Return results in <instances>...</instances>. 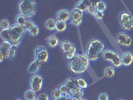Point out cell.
<instances>
[{
    "label": "cell",
    "instance_id": "obj_1",
    "mask_svg": "<svg viewBox=\"0 0 133 100\" xmlns=\"http://www.w3.org/2000/svg\"><path fill=\"white\" fill-rule=\"evenodd\" d=\"M90 60L88 59L86 54H76L75 57L69 60L68 66L72 73L82 74L86 72L90 66Z\"/></svg>",
    "mask_w": 133,
    "mask_h": 100
},
{
    "label": "cell",
    "instance_id": "obj_2",
    "mask_svg": "<svg viewBox=\"0 0 133 100\" xmlns=\"http://www.w3.org/2000/svg\"><path fill=\"white\" fill-rule=\"evenodd\" d=\"M104 51H105L104 42H102L100 39L94 38L89 41L85 50V54L90 61H96L100 57H102Z\"/></svg>",
    "mask_w": 133,
    "mask_h": 100
},
{
    "label": "cell",
    "instance_id": "obj_3",
    "mask_svg": "<svg viewBox=\"0 0 133 100\" xmlns=\"http://www.w3.org/2000/svg\"><path fill=\"white\" fill-rule=\"evenodd\" d=\"M18 11L26 18L31 19L37 11V4L35 0H20L18 3Z\"/></svg>",
    "mask_w": 133,
    "mask_h": 100
},
{
    "label": "cell",
    "instance_id": "obj_4",
    "mask_svg": "<svg viewBox=\"0 0 133 100\" xmlns=\"http://www.w3.org/2000/svg\"><path fill=\"white\" fill-rule=\"evenodd\" d=\"M102 58L111 63V65L113 67H120L123 66L122 65V59H121V55L118 54L117 52H115L114 50H111V49H105L104 53L102 55Z\"/></svg>",
    "mask_w": 133,
    "mask_h": 100
},
{
    "label": "cell",
    "instance_id": "obj_5",
    "mask_svg": "<svg viewBox=\"0 0 133 100\" xmlns=\"http://www.w3.org/2000/svg\"><path fill=\"white\" fill-rule=\"evenodd\" d=\"M34 58L39 63L40 65H44L48 61L49 53L47 51L46 47L44 46H37L34 49Z\"/></svg>",
    "mask_w": 133,
    "mask_h": 100
},
{
    "label": "cell",
    "instance_id": "obj_6",
    "mask_svg": "<svg viewBox=\"0 0 133 100\" xmlns=\"http://www.w3.org/2000/svg\"><path fill=\"white\" fill-rule=\"evenodd\" d=\"M29 85H30V89L34 90L35 92H40V90L43 87V78H42V76L38 73L33 74L32 77L30 78Z\"/></svg>",
    "mask_w": 133,
    "mask_h": 100
},
{
    "label": "cell",
    "instance_id": "obj_7",
    "mask_svg": "<svg viewBox=\"0 0 133 100\" xmlns=\"http://www.w3.org/2000/svg\"><path fill=\"white\" fill-rule=\"evenodd\" d=\"M83 17H84V13L74 7V9H72V11H71V18H70L71 25L75 27L80 26L83 21Z\"/></svg>",
    "mask_w": 133,
    "mask_h": 100
},
{
    "label": "cell",
    "instance_id": "obj_8",
    "mask_svg": "<svg viewBox=\"0 0 133 100\" xmlns=\"http://www.w3.org/2000/svg\"><path fill=\"white\" fill-rule=\"evenodd\" d=\"M116 42L123 47H129L132 44V38L126 32H119L115 37Z\"/></svg>",
    "mask_w": 133,
    "mask_h": 100
},
{
    "label": "cell",
    "instance_id": "obj_9",
    "mask_svg": "<svg viewBox=\"0 0 133 100\" xmlns=\"http://www.w3.org/2000/svg\"><path fill=\"white\" fill-rule=\"evenodd\" d=\"M70 18H71V11H69V10H67V9L59 10V11L56 13V20H57V21H64V22H67V21H70Z\"/></svg>",
    "mask_w": 133,
    "mask_h": 100
},
{
    "label": "cell",
    "instance_id": "obj_10",
    "mask_svg": "<svg viewBox=\"0 0 133 100\" xmlns=\"http://www.w3.org/2000/svg\"><path fill=\"white\" fill-rule=\"evenodd\" d=\"M11 48H12L11 42H5V41H3L1 43V45H0V54H2L5 59H8Z\"/></svg>",
    "mask_w": 133,
    "mask_h": 100
},
{
    "label": "cell",
    "instance_id": "obj_11",
    "mask_svg": "<svg viewBox=\"0 0 133 100\" xmlns=\"http://www.w3.org/2000/svg\"><path fill=\"white\" fill-rule=\"evenodd\" d=\"M121 59L123 66H130L133 63V53L130 51H125L121 54Z\"/></svg>",
    "mask_w": 133,
    "mask_h": 100
},
{
    "label": "cell",
    "instance_id": "obj_12",
    "mask_svg": "<svg viewBox=\"0 0 133 100\" xmlns=\"http://www.w3.org/2000/svg\"><path fill=\"white\" fill-rule=\"evenodd\" d=\"M65 84H66L68 88L70 89V91H71V93L73 94L75 91H77V90H79L81 88H79L78 86V84H77V80L76 78H72V77H70V78H68L66 79L65 81Z\"/></svg>",
    "mask_w": 133,
    "mask_h": 100
},
{
    "label": "cell",
    "instance_id": "obj_13",
    "mask_svg": "<svg viewBox=\"0 0 133 100\" xmlns=\"http://www.w3.org/2000/svg\"><path fill=\"white\" fill-rule=\"evenodd\" d=\"M47 43H48V46L51 48H55L56 46L60 45V41L56 35H50L47 38Z\"/></svg>",
    "mask_w": 133,
    "mask_h": 100
},
{
    "label": "cell",
    "instance_id": "obj_14",
    "mask_svg": "<svg viewBox=\"0 0 133 100\" xmlns=\"http://www.w3.org/2000/svg\"><path fill=\"white\" fill-rule=\"evenodd\" d=\"M40 67H41V65H40V64L37 62V61H36V60H34L33 62H31V63H30V65L28 66V72H29L30 74L38 73Z\"/></svg>",
    "mask_w": 133,
    "mask_h": 100
},
{
    "label": "cell",
    "instance_id": "obj_15",
    "mask_svg": "<svg viewBox=\"0 0 133 100\" xmlns=\"http://www.w3.org/2000/svg\"><path fill=\"white\" fill-rule=\"evenodd\" d=\"M56 23L57 20L53 19V18H49L45 21V28L49 31H54L56 29Z\"/></svg>",
    "mask_w": 133,
    "mask_h": 100
},
{
    "label": "cell",
    "instance_id": "obj_16",
    "mask_svg": "<svg viewBox=\"0 0 133 100\" xmlns=\"http://www.w3.org/2000/svg\"><path fill=\"white\" fill-rule=\"evenodd\" d=\"M132 19H133V16L130 13H128V12H123V13L120 14L119 16V21L121 25H123V24H125L127 22H129L130 20Z\"/></svg>",
    "mask_w": 133,
    "mask_h": 100
},
{
    "label": "cell",
    "instance_id": "obj_17",
    "mask_svg": "<svg viewBox=\"0 0 133 100\" xmlns=\"http://www.w3.org/2000/svg\"><path fill=\"white\" fill-rule=\"evenodd\" d=\"M74 44L71 42V41H69V40H64V41H62V42H60V48H61V50H62V52L65 54L71 48V47L73 46Z\"/></svg>",
    "mask_w": 133,
    "mask_h": 100
},
{
    "label": "cell",
    "instance_id": "obj_18",
    "mask_svg": "<svg viewBox=\"0 0 133 100\" xmlns=\"http://www.w3.org/2000/svg\"><path fill=\"white\" fill-rule=\"evenodd\" d=\"M103 75L106 78H112L114 75H115V67L113 66L105 67L104 68V71H103Z\"/></svg>",
    "mask_w": 133,
    "mask_h": 100
},
{
    "label": "cell",
    "instance_id": "obj_19",
    "mask_svg": "<svg viewBox=\"0 0 133 100\" xmlns=\"http://www.w3.org/2000/svg\"><path fill=\"white\" fill-rule=\"evenodd\" d=\"M10 30H13L15 32H17V33L21 34L22 36L24 35V34L26 33V29H25V27L24 26H21V25H18V24H16V23H14L13 25H11V28H10Z\"/></svg>",
    "mask_w": 133,
    "mask_h": 100
},
{
    "label": "cell",
    "instance_id": "obj_20",
    "mask_svg": "<svg viewBox=\"0 0 133 100\" xmlns=\"http://www.w3.org/2000/svg\"><path fill=\"white\" fill-rule=\"evenodd\" d=\"M37 92H35L32 89H29L27 90L26 92L24 93V100H35L37 99Z\"/></svg>",
    "mask_w": 133,
    "mask_h": 100
},
{
    "label": "cell",
    "instance_id": "obj_21",
    "mask_svg": "<svg viewBox=\"0 0 133 100\" xmlns=\"http://www.w3.org/2000/svg\"><path fill=\"white\" fill-rule=\"evenodd\" d=\"M27 20H28V18H26L24 15H22V14L19 13L16 16V18H15V23L18 24V25H21V26L25 27V25H26V23H27Z\"/></svg>",
    "mask_w": 133,
    "mask_h": 100
},
{
    "label": "cell",
    "instance_id": "obj_22",
    "mask_svg": "<svg viewBox=\"0 0 133 100\" xmlns=\"http://www.w3.org/2000/svg\"><path fill=\"white\" fill-rule=\"evenodd\" d=\"M0 37H1L2 41L11 42V34H10V30H1Z\"/></svg>",
    "mask_w": 133,
    "mask_h": 100
},
{
    "label": "cell",
    "instance_id": "obj_23",
    "mask_svg": "<svg viewBox=\"0 0 133 100\" xmlns=\"http://www.w3.org/2000/svg\"><path fill=\"white\" fill-rule=\"evenodd\" d=\"M59 89L61 90V92L63 94V96H67V97H72V93H71V91H70V89L68 88L66 84H65V82L63 83V84H61L59 86Z\"/></svg>",
    "mask_w": 133,
    "mask_h": 100
},
{
    "label": "cell",
    "instance_id": "obj_24",
    "mask_svg": "<svg viewBox=\"0 0 133 100\" xmlns=\"http://www.w3.org/2000/svg\"><path fill=\"white\" fill-rule=\"evenodd\" d=\"M76 54H77V48H76L75 45H73V46L71 47L66 53H65V57H66L68 60H71L73 57H75Z\"/></svg>",
    "mask_w": 133,
    "mask_h": 100
},
{
    "label": "cell",
    "instance_id": "obj_25",
    "mask_svg": "<svg viewBox=\"0 0 133 100\" xmlns=\"http://www.w3.org/2000/svg\"><path fill=\"white\" fill-rule=\"evenodd\" d=\"M67 22H64V21H57L56 23V31L57 32H64L67 29Z\"/></svg>",
    "mask_w": 133,
    "mask_h": 100
},
{
    "label": "cell",
    "instance_id": "obj_26",
    "mask_svg": "<svg viewBox=\"0 0 133 100\" xmlns=\"http://www.w3.org/2000/svg\"><path fill=\"white\" fill-rule=\"evenodd\" d=\"M75 8H77L78 10L82 11L83 13H84V12H89V9H90L89 7H87L86 5H85V4L82 2L81 0H79V1H78V2L75 4Z\"/></svg>",
    "mask_w": 133,
    "mask_h": 100
},
{
    "label": "cell",
    "instance_id": "obj_27",
    "mask_svg": "<svg viewBox=\"0 0 133 100\" xmlns=\"http://www.w3.org/2000/svg\"><path fill=\"white\" fill-rule=\"evenodd\" d=\"M62 96H63V94H62L61 90L59 89V87L56 88V89H54L53 91H52V93H51V97H52L54 100H59Z\"/></svg>",
    "mask_w": 133,
    "mask_h": 100
},
{
    "label": "cell",
    "instance_id": "obj_28",
    "mask_svg": "<svg viewBox=\"0 0 133 100\" xmlns=\"http://www.w3.org/2000/svg\"><path fill=\"white\" fill-rule=\"evenodd\" d=\"M0 27H1V30H9L11 28V24H10L8 19H3L1 20Z\"/></svg>",
    "mask_w": 133,
    "mask_h": 100
},
{
    "label": "cell",
    "instance_id": "obj_29",
    "mask_svg": "<svg viewBox=\"0 0 133 100\" xmlns=\"http://www.w3.org/2000/svg\"><path fill=\"white\" fill-rule=\"evenodd\" d=\"M76 80H77V84H78L79 88H81V89H86L87 87H88V84H87L86 80L84 79V78L78 77V78H76Z\"/></svg>",
    "mask_w": 133,
    "mask_h": 100
},
{
    "label": "cell",
    "instance_id": "obj_30",
    "mask_svg": "<svg viewBox=\"0 0 133 100\" xmlns=\"http://www.w3.org/2000/svg\"><path fill=\"white\" fill-rule=\"evenodd\" d=\"M35 25H36V24L34 23V21L32 19L27 20V23H26V25H25V29H26L27 32H30V31L32 30V28H33Z\"/></svg>",
    "mask_w": 133,
    "mask_h": 100
},
{
    "label": "cell",
    "instance_id": "obj_31",
    "mask_svg": "<svg viewBox=\"0 0 133 100\" xmlns=\"http://www.w3.org/2000/svg\"><path fill=\"white\" fill-rule=\"evenodd\" d=\"M97 10H99L101 12H105V10L107 9V4L103 1V0H101L99 3H98V5H97Z\"/></svg>",
    "mask_w": 133,
    "mask_h": 100
},
{
    "label": "cell",
    "instance_id": "obj_32",
    "mask_svg": "<svg viewBox=\"0 0 133 100\" xmlns=\"http://www.w3.org/2000/svg\"><path fill=\"white\" fill-rule=\"evenodd\" d=\"M83 95H84L83 89H79V90L75 91V92L72 94V97L76 98V99H81V98H83Z\"/></svg>",
    "mask_w": 133,
    "mask_h": 100
},
{
    "label": "cell",
    "instance_id": "obj_33",
    "mask_svg": "<svg viewBox=\"0 0 133 100\" xmlns=\"http://www.w3.org/2000/svg\"><path fill=\"white\" fill-rule=\"evenodd\" d=\"M29 34H30L31 36H33V37L38 36V34H39V27L37 26V25H35V26L32 28V30L29 32Z\"/></svg>",
    "mask_w": 133,
    "mask_h": 100
},
{
    "label": "cell",
    "instance_id": "obj_34",
    "mask_svg": "<svg viewBox=\"0 0 133 100\" xmlns=\"http://www.w3.org/2000/svg\"><path fill=\"white\" fill-rule=\"evenodd\" d=\"M93 16L95 17V18H96V19L102 20L103 18H104V12H101V11H99V10H97V11L95 12V14H94Z\"/></svg>",
    "mask_w": 133,
    "mask_h": 100
},
{
    "label": "cell",
    "instance_id": "obj_35",
    "mask_svg": "<svg viewBox=\"0 0 133 100\" xmlns=\"http://www.w3.org/2000/svg\"><path fill=\"white\" fill-rule=\"evenodd\" d=\"M37 99L38 100H49V96H48V94L47 93L42 92V93H40L39 95L37 96Z\"/></svg>",
    "mask_w": 133,
    "mask_h": 100
},
{
    "label": "cell",
    "instance_id": "obj_36",
    "mask_svg": "<svg viewBox=\"0 0 133 100\" xmlns=\"http://www.w3.org/2000/svg\"><path fill=\"white\" fill-rule=\"evenodd\" d=\"M16 51H17V47L12 46L11 50H10V54H9V58H10V59H12V58L15 57V55H16Z\"/></svg>",
    "mask_w": 133,
    "mask_h": 100
},
{
    "label": "cell",
    "instance_id": "obj_37",
    "mask_svg": "<svg viewBox=\"0 0 133 100\" xmlns=\"http://www.w3.org/2000/svg\"><path fill=\"white\" fill-rule=\"evenodd\" d=\"M98 100H109V95L107 93H100L98 96Z\"/></svg>",
    "mask_w": 133,
    "mask_h": 100
},
{
    "label": "cell",
    "instance_id": "obj_38",
    "mask_svg": "<svg viewBox=\"0 0 133 100\" xmlns=\"http://www.w3.org/2000/svg\"><path fill=\"white\" fill-rule=\"evenodd\" d=\"M90 1V3H91V5L93 7H97L98 5V3H99L101 0H89Z\"/></svg>",
    "mask_w": 133,
    "mask_h": 100
},
{
    "label": "cell",
    "instance_id": "obj_39",
    "mask_svg": "<svg viewBox=\"0 0 133 100\" xmlns=\"http://www.w3.org/2000/svg\"><path fill=\"white\" fill-rule=\"evenodd\" d=\"M11 44H12V46L14 47H18L20 46V44H21V40H17V41H13V42H11Z\"/></svg>",
    "mask_w": 133,
    "mask_h": 100
},
{
    "label": "cell",
    "instance_id": "obj_40",
    "mask_svg": "<svg viewBox=\"0 0 133 100\" xmlns=\"http://www.w3.org/2000/svg\"><path fill=\"white\" fill-rule=\"evenodd\" d=\"M85 5H86L87 7H89V8H91L92 7V5H91V3H90V1L89 0H81Z\"/></svg>",
    "mask_w": 133,
    "mask_h": 100
},
{
    "label": "cell",
    "instance_id": "obj_41",
    "mask_svg": "<svg viewBox=\"0 0 133 100\" xmlns=\"http://www.w3.org/2000/svg\"><path fill=\"white\" fill-rule=\"evenodd\" d=\"M59 100H70V97H67V96H62Z\"/></svg>",
    "mask_w": 133,
    "mask_h": 100
},
{
    "label": "cell",
    "instance_id": "obj_42",
    "mask_svg": "<svg viewBox=\"0 0 133 100\" xmlns=\"http://www.w3.org/2000/svg\"><path fill=\"white\" fill-rule=\"evenodd\" d=\"M78 100H87V99H85V98H81V99H78Z\"/></svg>",
    "mask_w": 133,
    "mask_h": 100
},
{
    "label": "cell",
    "instance_id": "obj_43",
    "mask_svg": "<svg viewBox=\"0 0 133 100\" xmlns=\"http://www.w3.org/2000/svg\"><path fill=\"white\" fill-rule=\"evenodd\" d=\"M16 100H22V99H16Z\"/></svg>",
    "mask_w": 133,
    "mask_h": 100
},
{
    "label": "cell",
    "instance_id": "obj_44",
    "mask_svg": "<svg viewBox=\"0 0 133 100\" xmlns=\"http://www.w3.org/2000/svg\"><path fill=\"white\" fill-rule=\"evenodd\" d=\"M119 100H123V99H119Z\"/></svg>",
    "mask_w": 133,
    "mask_h": 100
},
{
    "label": "cell",
    "instance_id": "obj_45",
    "mask_svg": "<svg viewBox=\"0 0 133 100\" xmlns=\"http://www.w3.org/2000/svg\"><path fill=\"white\" fill-rule=\"evenodd\" d=\"M35 100H38V99H35Z\"/></svg>",
    "mask_w": 133,
    "mask_h": 100
},
{
    "label": "cell",
    "instance_id": "obj_46",
    "mask_svg": "<svg viewBox=\"0 0 133 100\" xmlns=\"http://www.w3.org/2000/svg\"><path fill=\"white\" fill-rule=\"evenodd\" d=\"M53 100H54V99H53Z\"/></svg>",
    "mask_w": 133,
    "mask_h": 100
}]
</instances>
